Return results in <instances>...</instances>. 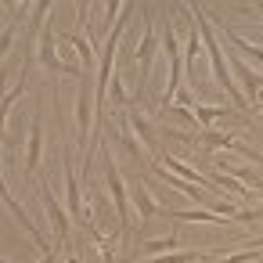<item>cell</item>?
<instances>
[{
  "mask_svg": "<svg viewBox=\"0 0 263 263\" xmlns=\"http://www.w3.org/2000/svg\"><path fill=\"white\" fill-rule=\"evenodd\" d=\"M105 180H108V191H112L116 223H119V231H126V227H130V191H126V180H123L119 166L108 159V152H105Z\"/></svg>",
  "mask_w": 263,
  "mask_h": 263,
  "instance_id": "obj_1",
  "label": "cell"
},
{
  "mask_svg": "<svg viewBox=\"0 0 263 263\" xmlns=\"http://www.w3.org/2000/svg\"><path fill=\"white\" fill-rule=\"evenodd\" d=\"M4 205H8V209H11V216H15V220H18V223H22L26 231H29V238L36 241V249H40L44 256H54V249H51V241H47V238H44V231H40V227L33 223V216H29V213H26V209L18 205V198L11 195V187H8V180H4Z\"/></svg>",
  "mask_w": 263,
  "mask_h": 263,
  "instance_id": "obj_2",
  "label": "cell"
},
{
  "mask_svg": "<svg viewBox=\"0 0 263 263\" xmlns=\"http://www.w3.org/2000/svg\"><path fill=\"white\" fill-rule=\"evenodd\" d=\"M209 177H213V184L220 187V191H227L234 202H241L245 209H256L252 205V195H249V184H241L234 173H227V170H216V166H209Z\"/></svg>",
  "mask_w": 263,
  "mask_h": 263,
  "instance_id": "obj_3",
  "label": "cell"
},
{
  "mask_svg": "<svg viewBox=\"0 0 263 263\" xmlns=\"http://www.w3.org/2000/svg\"><path fill=\"white\" fill-rule=\"evenodd\" d=\"M40 198H44V209H47V216H51V223H54V231H58V241H69V209H62L58 205V198H54V191H51V184L47 180H40Z\"/></svg>",
  "mask_w": 263,
  "mask_h": 263,
  "instance_id": "obj_4",
  "label": "cell"
},
{
  "mask_svg": "<svg viewBox=\"0 0 263 263\" xmlns=\"http://www.w3.org/2000/svg\"><path fill=\"white\" fill-rule=\"evenodd\" d=\"M40 159H44V123H40V116H33V119H29V137H26V155H22V166H26L29 173H36Z\"/></svg>",
  "mask_w": 263,
  "mask_h": 263,
  "instance_id": "obj_5",
  "label": "cell"
},
{
  "mask_svg": "<svg viewBox=\"0 0 263 263\" xmlns=\"http://www.w3.org/2000/svg\"><path fill=\"white\" fill-rule=\"evenodd\" d=\"M36 54H40V65H44V69H51V72H72V69L58 58V51H54V26H44V29H40Z\"/></svg>",
  "mask_w": 263,
  "mask_h": 263,
  "instance_id": "obj_6",
  "label": "cell"
},
{
  "mask_svg": "<svg viewBox=\"0 0 263 263\" xmlns=\"http://www.w3.org/2000/svg\"><path fill=\"white\" fill-rule=\"evenodd\" d=\"M72 108H76V141L83 144L87 134H90V108H94V105H90V90H87L83 83H80V90H76ZM94 112H98V108H94Z\"/></svg>",
  "mask_w": 263,
  "mask_h": 263,
  "instance_id": "obj_7",
  "label": "cell"
},
{
  "mask_svg": "<svg viewBox=\"0 0 263 263\" xmlns=\"http://www.w3.org/2000/svg\"><path fill=\"white\" fill-rule=\"evenodd\" d=\"M130 198H134V205H137V227H141V223H148L155 213H162V205L148 195V187H144V184H137V187L130 191Z\"/></svg>",
  "mask_w": 263,
  "mask_h": 263,
  "instance_id": "obj_8",
  "label": "cell"
},
{
  "mask_svg": "<svg viewBox=\"0 0 263 263\" xmlns=\"http://www.w3.org/2000/svg\"><path fill=\"white\" fill-rule=\"evenodd\" d=\"M162 213L166 216H173V220H184V223H231L227 216H220V213H213V209H166L162 205Z\"/></svg>",
  "mask_w": 263,
  "mask_h": 263,
  "instance_id": "obj_9",
  "label": "cell"
},
{
  "mask_svg": "<svg viewBox=\"0 0 263 263\" xmlns=\"http://www.w3.org/2000/svg\"><path fill=\"white\" fill-rule=\"evenodd\" d=\"M220 29H223V36L231 40V47H238V51H241L249 62H256V65L263 69V47H259V44H249V40H245L238 29H231V26H220Z\"/></svg>",
  "mask_w": 263,
  "mask_h": 263,
  "instance_id": "obj_10",
  "label": "cell"
},
{
  "mask_svg": "<svg viewBox=\"0 0 263 263\" xmlns=\"http://www.w3.org/2000/svg\"><path fill=\"white\" fill-rule=\"evenodd\" d=\"M227 116H231V108H220V105H195L191 108V119L198 123V134L209 130L216 119H227Z\"/></svg>",
  "mask_w": 263,
  "mask_h": 263,
  "instance_id": "obj_11",
  "label": "cell"
},
{
  "mask_svg": "<svg viewBox=\"0 0 263 263\" xmlns=\"http://www.w3.org/2000/svg\"><path fill=\"white\" fill-rule=\"evenodd\" d=\"M62 44L76 47V54H80V69H94V51H90V36H83V33H65V36H62Z\"/></svg>",
  "mask_w": 263,
  "mask_h": 263,
  "instance_id": "obj_12",
  "label": "cell"
},
{
  "mask_svg": "<svg viewBox=\"0 0 263 263\" xmlns=\"http://www.w3.org/2000/svg\"><path fill=\"white\" fill-rule=\"evenodd\" d=\"M152 51H155V26L148 22L144 33H141V40L134 44V58L144 65V72H148V65H152Z\"/></svg>",
  "mask_w": 263,
  "mask_h": 263,
  "instance_id": "obj_13",
  "label": "cell"
},
{
  "mask_svg": "<svg viewBox=\"0 0 263 263\" xmlns=\"http://www.w3.org/2000/svg\"><path fill=\"white\" fill-rule=\"evenodd\" d=\"M65 198H69V216H72V220H80V213H83V198H80L76 173H72V166H69V162H65Z\"/></svg>",
  "mask_w": 263,
  "mask_h": 263,
  "instance_id": "obj_14",
  "label": "cell"
},
{
  "mask_svg": "<svg viewBox=\"0 0 263 263\" xmlns=\"http://www.w3.org/2000/svg\"><path fill=\"white\" fill-rule=\"evenodd\" d=\"M195 141H202V144H205V148H213V152H216V148H220V152H231L238 137H234V134H216V130H202V134H195Z\"/></svg>",
  "mask_w": 263,
  "mask_h": 263,
  "instance_id": "obj_15",
  "label": "cell"
},
{
  "mask_svg": "<svg viewBox=\"0 0 263 263\" xmlns=\"http://www.w3.org/2000/svg\"><path fill=\"white\" fill-rule=\"evenodd\" d=\"M162 47H166V58L173 62V58H180V40H177V33H173V22L166 18V26H162Z\"/></svg>",
  "mask_w": 263,
  "mask_h": 263,
  "instance_id": "obj_16",
  "label": "cell"
},
{
  "mask_svg": "<svg viewBox=\"0 0 263 263\" xmlns=\"http://www.w3.org/2000/svg\"><path fill=\"white\" fill-rule=\"evenodd\" d=\"M170 249H177V234H166V238H152V241H144V252H148V256H162V252H170Z\"/></svg>",
  "mask_w": 263,
  "mask_h": 263,
  "instance_id": "obj_17",
  "label": "cell"
},
{
  "mask_svg": "<svg viewBox=\"0 0 263 263\" xmlns=\"http://www.w3.org/2000/svg\"><path fill=\"white\" fill-rule=\"evenodd\" d=\"M126 90H123V80L119 76H112V108H126Z\"/></svg>",
  "mask_w": 263,
  "mask_h": 263,
  "instance_id": "obj_18",
  "label": "cell"
},
{
  "mask_svg": "<svg viewBox=\"0 0 263 263\" xmlns=\"http://www.w3.org/2000/svg\"><path fill=\"white\" fill-rule=\"evenodd\" d=\"M256 22H259V29H263V11H259V15H256Z\"/></svg>",
  "mask_w": 263,
  "mask_h": 263,
  "instance_id": "obj_19",
  "label": "cell"
},
{
  "mask_svg": "<svg viewBox=\"0 0 263 263\" xmlns=\"http://www.w3.org/2000/svg\"><path fill=\"white\" fill-rule=\"evenodd\" d=\"M72 263H83V259H72Z\"/></svg>",
  "mask_w": 263,
  "mask_h": 263,
  "instance_id": "obj_20",
  "label": "cell"
}]
</instances>
